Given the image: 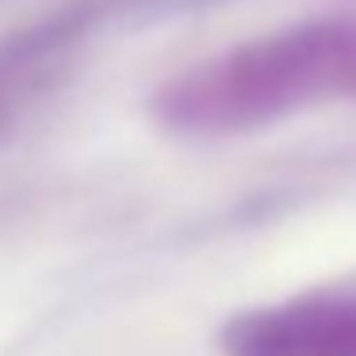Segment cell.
Wrapping results in <instances>:
<instances>
[{
  "mask_svg": "<svg viewBox=\"0 0 356 356\" xmlns=\"http://www.w3.org/2000/svg\"><path fill=\"white\" fill-rule=\"evenodd\" d=\"M337 92H356V24L348 19L257 42L192 73L172 88L169 115L192 127H238Z\"/></svg>",
  "mask_w": 356,
  "mask_h": 356,
  "instance_id": "obj_1",
  "label": "cell"
}]
</instances>
